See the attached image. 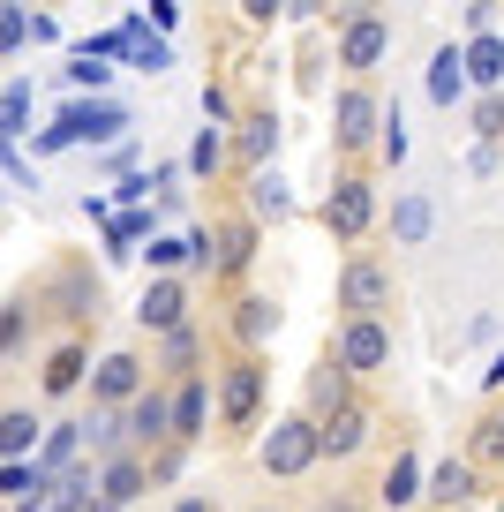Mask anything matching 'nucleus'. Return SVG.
I'll use <instances>...</instances> for the list:
<instances>
[{"mask_svg": "<svg viewBox=\"0 0 504 512\" xmlns=\"http://www.w3.org/2000/svg\"><path fill=\"white\" fill-rule=\"evenodd\" d=\"M128 113L121 106H68L61 121L46 128V144H106V136H121Z\"/></svg>", "mask_w": 504, "mask_h": 512, "instance_id": "obj_1", "label": "nucleus"}, {"mask_svg": "<svg viewBox=\"0 0 504 512\" xmlns=\"http://www.w3.org/2000/svg\"><path fill=\"white\" fill-rule=\"evenodd\" d=\"M316 445H324V430H309V422H279V430L264 437V467H271V475H301V467L316 460Z\"/></svg>", "mask_w": 504, "mask_h": 512, "instance_id": "obj_2", "label": "nucleus"}, {"mask_svg": "<svg viewBox=\"0 0 504 512\" xmlns=\"http://www.w3.org/2000/svg\"><path fill=\"white\" fill-rule=\"evenodd\" d=\"M324 219H331V234H362V226H369V189H362V181H339L331 204H324Z\"/></svg>", "mask_w": 504, "mask_h": 512, "instance_id": "obj_3", "label": "nucleus"}, {"mask_svg": "<svg viewBox=\"0 0 504 512\" xmlns=\"http://www.w3.org/2000/svg\"><path fill=\"white\" fill-rule=\"evenodd\" d=\"M384 294H392V272H384V264H354V272L339 279V302L347 309H377Z\"/></svg>", "mask_w": 504, "mask_h": 512, "instance_id": "obj_4", "label": "nucleus"}, {"mask_svg": "<svg viewBox=\"0 0 504 512\" xmlns=\"http://www.w3.org/2000/svg\"><path fill=\"white\" fill-rule=\"evenodd\" d=\"M121 53H128L136 68H151V76L174 61V53H166V38H151V23H143V16H128V23H121Z\"/></svg>", "mask_w": 504, "mask_h": 512, "instance_id": "obj_5", "label": "nucleus"}, {"mask_svg": "<svg viewBox=\"0 0 504 512\" xmlns=\"http://www.w3.org/2000/svg\"><path fill=\"white\" fill-rule=\"evenodd\" d=\"M384 46H392V31H384L377 16H362V23L347 31V46H339V61H347V68H369V61H377Z\"/></svg>", "mask_w": 504, "mask_h": 512, "instance_id": "obj_6", "label": "nucleus"}, {"mask_svg": "<svg viewBox=\"0 0 504 512\" xmlns=\"http://www.w3.org/2000/svg\"><path fill=\"white\" fill-rule=\"evenodd\" d=\"M339 354H347V369H377L384 362V354H392V339H384V324H354V332H347V347H339Z\"/></svg>", "mask_w": 504, "mask_h": 512, "instance_id": "obj_7", "label": "nucleus"}, {"mask_svg": "<svg viewBox=\"0 0 504 512\" xmlns=\"http://www.w3.org/2000/svg\"><path fill=\"white\" fill-rule=\"evenodd\" d=\"M459 91H467V53H452V46H444L437 61H429V98H437V106H452Z\"/></svg>", "mask_w": 504, "mask_h": 512, "instance_id": "obj_8", "label": "nucleus"}, {"mask_svg": "<svg viewBox=\"0 0 504 512\" xmlns=\"http://www.w3.org/2000/svg\"><path fill=\"white\" fill-rule=\"evenodd\" d=\"M467 76L474 83H504V38H474V46H467Z\"/></svg>", "mask_w": 504, "mask_h": 512, "instance_id": "obj_9", "label": "nucleus"}, {"mask_svg": "<svg viewBox=\"0 0 504 512\" xmlns=\"http://www.w3.org/2000/svg\"><path fill=\"white\" fill-rule=\"evenodd\" d=\"M98 392H106V400H128V392H136V354H106V362H98Z\"/></svg>", "mask_w": 504, "mask_h": 512, "instance_id": "obj_10", "label": "nucleus"}, {"mask_svg": "<svg viewBox=\"0 0 504 512\" xmlns=\"http://www.w3.org/2000/svg\"><path fill=\"white\" fill-rule=\"evenodd\" d=\"M0 482H8V497H16V505H31V512H38V497H46V467L8 460V475H0Z\"/></svg>", "mask_w": 504, "mask_h": 512, "instance_id": "obj_11", "label": "nucleus"}, {"mask_svg": "<svg viewBox=\"0 0 504 512\" xmlns=\"http://www.w3.org/2000/svg\"><path fill=\"white\" fill-rule=\"evenodd\" d=\"M143 324H181V287L174 279H158V287L143 294Z\"/></svg>", "mask_w": 504, "mask_h": 512, "instance_id": "obj_12", "label": "nucleus"}, {"mask_svg": "<svg viewBox=\"0 0 504 512\" xmlns=\"http://www.w3.org/2000/svg\"><path fill=\"white\" fill-rule=\"evenodd\" d=\"M369 121H377V113H369V98H362V91H347V98H339V136H347V144H362V136H369Z\"/></svg>", "mask_w": 504, "mask_h": 512, "instance_id": "obj_13", "label": "nucleus"}, {"mask_svg": "<svg viewBox=\"0 0 504 512\" xmlns=\"http://www.w3.org/2000/svg\"><path fill=\"white\" fill-rule=\"evenodd\" d=\"M256 384H264L256 369H234V377H226V415H234V422H249V407H256Z\"/></svg>", "mask_w": 504, "mask_h": 512, "instance_id": "obj_14", "label": "nucleus"}, {"mask_svg": "<svg viewBox=\"0 0 504 512\" xmlns=\"http://www.w3.org/2000/svg\"><path fill=\"white\" fill-rule=\"evenodd\" d=\"M362 437H369V422L354 415V407H339V415H331V430H324V445H331V452H354Z\"/></svg>", "mask_w": 504, "mask_h": 512, "instance_id": "obj_15", "label": "nucleus"}, {"mask_svg": "<svg viewBox=\"0 0 504 512\" xmlns=\"http://www.w3.org/2000/svg\"><path fill=\"white\" fill-rule=\"evenodd\" d=\"M249 204L264 211V219H279V211L294 204V196H286V181H279V174H256V181H249Z\"/></svg>", "mask_w": 504, "mask_h": 512, "instance_id": "obj_16", "label": "nucleus"}, {"mask_svg": "<svg viewBox=\"0 0 504 512\" xmlns=\"http://www.w3.org/2000/svg\"><path fill=\"white\" fill-rule=\"evenodd\" d=\"M392 234H399V241H422V234H429V204H422V196H399Z\"/></svg>", "mask_w": 504, "mask_h": 512, "instance_id": "obj_17", "label": "nucleus"}, {"mask_svg": "<svg viewBox=\"0 0 504 512\" xmlns=\"http://www.w3.org/2000/svg\"><path fill=\"white\" fill-rule=\"evenodd\" d=\"M31 445H38V422L31 415H8V422H0V452H8V460H23Z\"/></svg>", "mask_w": 504, "mask_h": 512, "instance_id": "obj_18", "label": "nucleus"}, {"mask_svg": "<svg viewBox=\"0 0 504 512\" xmlns=\"http://www.w3.org/2000/svg\"><path fill=\"white\" fill-rule=\"evenodd\" d=\"M414 482H422V467H414V460H392V475H384V505H407Z\"/></svg>", "mask_w": 504, "mask_h": 512, "instance_id": "obj_19", "label": "nucleus"}, {"mask_svg": "<svg viewBox=\"0 0 504 512\" xmlns=\"http://www.w3.org/2000/svg\"><path fill=\"white\" fill-rule=\"evenodd\" d=\"M76 445H83V422L53 430V437H46V475H53V467H68V460H76Z\"/></svg>", "mask_w": 504, "mask_h": 512, "instance_id": "obj_20", "label": "nucleus"}, {"mask_svg": "<svg viewBox=\"0 0 504 512\" xmlns=\"http://www.w3.org/2000/svg\"><path fill=\"white\" fill-rule=\"evenodd\" d=\"M136 490H143V467L113 460V467H106V497H113V505H128V497H136Z\"/></svg>", "mask_w": 504, "mask_h": 512, "instance_id": "obj_21", "label": "nucleus"}, {"mask_svg": "<svg viewBox=\"0 0 504 512\" xmlns=\"http://www.w3.org/2000/svg\"><path fill=\"white\" fill-rule=\"evenodd\" d=\"M166 422H174V407L143 392V400H136V415H128V430H143V437H151V430H166Z\"/></svg>", "mask_w": 504, "mask_h": 512, "instance_id": "obj_22", "label": "nucleus"}, {"mask_svg": "<svg viewBox=\"0 0 504 512\" xmlns=\"http://www.w3.org/2000/svg\"><path fill=\"white\" fill-rule=\"evenodd\" d=\"M429 490H437V497H467V490H474V475H467L459 460H444L437 475H429Z\"/></svg>", "mask_w": 504, "mask_h": 512, "instance_id": "obj_23", "label": "nucleus"}, {"mask_svg": "<svg viewBox=\"0 0 504 512\" xmlns=\"http://www.w3.org/2000/svg\"><path fill=\"white\" fill-rule=\"evenodd\" d=\"M0 121H8V136H23V121H31V91H23V83H8V98H0Z\"/></svg>", "mask_w": 504, "mask_h": 512, "instance_id": "obj_24", "label": "nucleus"}, {"mask_svg": "<svg viewBox=\"0 0 504 512\" xmlns=\"http://www.w3.org/2000/svg\"><path fill=\"white\" fill-rule=\"evenodd\" d=\"M196 422H204V384H189L174 400V430H196Z\"/></svg>", "mask_w": 504, "mask_h": 512, "instance_id": "obj_25", "label": "nucleus"}, {"mask_svg": "<svg viewBox=\"0 0 504 512\" xmlns=\"http://www.w3.org/2000/svg\"><path fill=\"white\" fill-rule=\"evenodd\" d=\"M271 324H279V317H271V302H241V339H264Z\"/></svg>", "mask_w": 504, "mask_h": 512, "instance_id": "obj_26", "label": "nucleus"}, {"mask_svg": "<svg viewBox=\"0 0 504 512\" xmlns=\"http://www.w3.org/2000/svg\"><path fill=\"white\" fill-rule=\"evenodd\" d=\"M226 159V144H219V136H211V128H204V136H196V151H189V166H196V174H211V166H219Z\"/></svg>", "mask_w": 504, "mask_h": 512, "instance_id": "obj_27", "label": "nucleus"}, {"mask_svg": "<svg viewBox=\"0 0 504 512\" xmlns=\"http://www.w3.org/2000/svg\"><path fill=\"white\" fill-rule=\"evenodd\" d=\"M76 377H83V354H53V369H46V384H53V392H68Z\"/></svg>", "mask_w": 504, "mask_h": 512, "instance_id": "obj_28", "label": "nucleus"}, {"mask_svg": "<svg viewBox=\"0 0 504 512\" xmlns=\"http://www.w3.org/2000/svg\"><path fill=\"white\" fill-rule=\"evenodd\" d=\"M271 144H279V121H271V113H264V121H249V151H256V159H264Z\"/></svg>", "mask_w": 504, "mask_h": 512, "instance_id": "obj_29", "label": "nucleus"}, {"mask_svg": "<svg viewBox=\"0 0 504 512\" xmlns=\"http://www.w3.org/2000/svg\"><path fill=\"white\" fill-rule=\"evenodd\" d=\"M489 452H504V422H489Z\"/></svg>", "mask_w": 504, "mask_h": 512, "instance_id": "obj_30", "label": "nucleus"}, {"mask_svg": "<svg viewBox=\"0 0 504 512\" xmlns=\"http://www.w3.org/2000/svg\"><path fill=\"white\" fill-rule=\"evenodd\" d=\"M181 512H211V505H204V497H189V505H181Z\"/></svg>", "mask_w": 504, "mask_h": 512, "instance_id": "obj_31", "label": "nucleus"}, {"mask_svg": "<svg viewBox=\"0 0 504 512\" xmlns=\"http://www.w3.org/2000/svg\"><path fill=\"white\" fill-rule=\"evenodd\" d=\"M324 512H354V505H324Z\"/></svg>", "mask_w": 504, "mask_h": 512, "instance_id": "obj_32", "label": "nucleus"}]
</instances>
